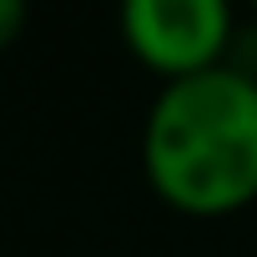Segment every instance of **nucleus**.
<instances>
[{
  "label": "nucleus",
  "mask_w": 257,
  "mask_h": 257,
  "mask_svg": "<svg viewBox=\"0 0 257 257\" xmlns=\"http://www.w3.org/2000/svg\"><path fill=\"white\" fill-rule=\"evenodd\" d=\"M142 172L182 217L247 212L257 202V76L227 61L162 86L142 126Z\"/></svg>",
  "instance_id": "obj_1"
},
{
  "label": "nucleus",
  "mask_w": 257,
  "mask_h": 257,
  "mask_svg": "<svg viewBox=\"0 0 257 257\" xmlns=\"http://www.w3.org/2000/svg\"><path fill=\"white\" fill-rule=\"evenodd\" d=\"M237 21L222 0H132L121 11V41L162 86L227 66Z\"/></svg>",
  "instance_id": "obj_2"
},
{
  "label": "nucleus",
  "mask_w": 257,
  "mask_h": 257,
  "mask_svg": "<svg viewBox=\"0 0 257 257\" xmlns=\"http://www.w3.org/2000/svg\"><path fill=\"white\" fill-rule=\"evenodd\" d=\"M26 21H31V11L21 6V0H0V51H11V46L21 41Z\"/></svg>",
  "instance_id": "obj_3"
}]
</instances>
